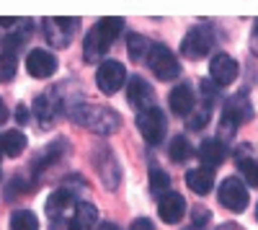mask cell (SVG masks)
Wrapping results in <instances>:
<instances>
[{
  "instance_id": "1",
  "label": "cell",
  "mask_w": 258,
  "mask_h": 230,
  "mask_svg": "<svg viewBox=\"0 0 258 230\" xmlns=\"http://www.w3.org/2000/svg\"><path fill=\"white\" fill-rule=\"evenodd\" d=\"M124 29V21L116 16H106L101 18L98 24L88 31L83 41V57L85 62H98V57H103L109 52V47L114 44V39L119 36V31Z\"/></svg>"
},
{
  "instance_id": "2",
  "label": "cell",
  "mask_w": 258,
  "mask_h": 230,
  "mask_svg": "<svg viewBox=\"0 0 258 230\" xmlns=\"http://www.w3.org/2000/svg\"><path fill=\"white\" fill-rule=\"evenodd\" d=\"M73 122L80 124V127H88L98 135H111L121 127V117L114 109L106 106H93V103H80V106L73 109Z\"/></svg>"
},
{
  "instance_id": "3",
  "label": "cell",
  "mask_w": 258,
  "mask_h": 230,
  "mask_svg": "<svg viewBox=\"0 0 258 230\" xmlns=\"http://www.w3.org/2000/svg\"><path fill=\"white\" fill-rule=\"evenodd\" d=\"M253 119V106H250V101L248 96L238 93V96H232L227 98L225 103V109H222V119H220V137L217 140H230L235 135V130L240 127V124L250 122Z\"/></svg>"
},
{
  "instance_id": "4",
  "label": "cell",
  "mask_w": 258,
  "mask_h": 230,
  "mask_svg": "<svg viewBox=\"0 0 258 230\" xmlns=\"http://www.w3.org/2000/svg\"><path fill=\"white\" fill-rule=\"evenodd\" d=\"M137 130H140V135L145 137V142L160 145L163 137H165V130H168L165 114H163L158 106H150V109L140 111V114H137Z\"/></svg>"
},
{
  "instance_id": "5",
  "label": "cell",
  "mask_w": 258,
  "mask_h": 230,
  "mask_svg": "<svg viewBox=\"0 0 258 230\" xmlns=\"http://www.w3.org/2000/svg\"><path fill=\"white\" fill-rule=\"evenodd\" d=\"M147 65L160 80H173L181 73V65H178L176 54L165 44H153V49H150V54H147Z\"/></svg>"
},
{
  "instance_id": "6",
  "label": "cell",
  "mask_w": 258,
  "mask_h": 230,
  "mask_svg": "<svg viewBox=\"0 0 258 230\" xmlns=\"http://www.w3.org/2000/svg\"><path fill=\"white\" fill-rule=\"evenodd\" d=\"M78 24H80L78 18H44V21H41L47 41L52 47H57V49L68 47L73 41V34H75Z\"/></svg>"
},
{
  "instance_id": "7",
  "label": "cell",
  "mask_w": 258,
  "mask_h": 230,
  "mask_svg": "<svg viewBox=\"0 0 258 230\" xmlns=\"http://www.w3.org/2000/svg\"><path fill=\"white\" fill-rule=\"evenodd\" d=\"M217 199H220L222 207H227V210H232V212H243L245 207H248V202H250L248 189L243 186V181L235 179V176H230V179L222 181L220 192H217Z\"/></svg>"
},
{
  "instance_id": "8",
  "label": "cell",
  "mask_w": 258,
  "mask_h": 230,
  "mask_svg": "<svg viewBox=\"0 0 258 230\" xmlns=\"http://www.w3.org/2000/svg\"><path fill=\"white\" fill-rule=\"evenodd\" d=\"M126 80V70L119 60H106L98 65L96 70V83H98V88L106 93V96H111L121 88V83Z\"/></svg>"
},
{
  "instance_id": "9",
  "label": "cell",
  "mask_w": 258,
  "mask_h": 230,
  "mask_svg": "<svg viewBox=\"0 0 258 230\" xmlns=\"http://www.w3.org/2000/svg\"><path fill=\"white\" fill-rule=\"evenodd\" d=\"M212 47H214V36L209 29H191L181 41V54L188 60H202L212 52Z\"/></svg>"
},
{
  "instance_id": "10",
  "label": "cell",
  "mask_w": 258,
  "mask_h": 230,
  "mask_svg": "<svg viewBox=\"0 0 258 230\" xmlns=\"http://www.w3.org/2000/svg\"><path fill=\"white\" fill-rule=\"evenodd\" d=\"M209 75H212V83L214 86H230V83L238 78V62H235L230 54L220 52V54H214L212 62H209Z\"/></svg>"
},
{
  "instance_id": "11",
  "label": "cell",
  "mask_w": 258,
  "mask_h": 230,
  "mask_svg": "<svg viewBox=\"0 0 258 230\" xmlns=\"http://www.w3.org/2000/svg\"><path fill=\"white\" fill-rule=\"evenodd\" d=\"M126 98H129V103H132L135 109L145 111V109H150V106H153L155 91H153V86H150V83H147L145 78L135 75L132 80H129V88H126Z\"/></svg>"
},
{
  "instance_id": "12",
  "label": "cell",
  "mask_w": 258,
  "mask_h": 230,
  "mask_svg": "<svg viewBox=\"0 0 258 230\" xmlns=\"http://www.w3.org/2000/svg\"><path fill=\"white\" fill-rule=\"evenodd\" d=\"M26 70L34 78H49L57 70V57L47 49H31L26 57Z\"/></svg>"
},
{
  "instance_id": "13",
  "label": "cell",
  "mask_w": 258,
  "mask_h": 230,
  "mask_svg": "<svg viewBox=\"0 0 258 230\" xmlns=\"http://www.w3.org/2000/svg\"><path fill=\"white\" fill-rule=\"evenodd\" d=\"M34 111H36V119L41 122V127H49V124L57 119V111H59L57 88H49V91L41 93V96L34 101Z\"/></svg>"
},
{
  "instance_id": "14",
  "label": "cell",
  "mask_w": 258,
  "mask_h": 230,
  "mask_svg": "<svg viewBox=\"0 0 258 230\" xmlns=\"http://www.w3.org/2000/svg\"><path fill=\"white\" fill-rule=\"evenodd\" d=\"M158 212H160V220L163 222L176 225V222H181V217L186 212V199L181 194H176V192H168L165 197H160Z\"/></svg>"
},
{
  "instance_id": "15",
  "label": "cell",
  "mask_w": 258,
  "mask_h": 230,
  "mask_svg": "<svg viewBox=\"0 0 258 230\" xmlns=\"http://www.w3.org/2000/svg\"><path fill=\"white\" fill-rule=\"evenodd\" d=\"M96 165H98V174H101L103 184L109 186V189H114L121 179V171H119V163H116L114 153L109 148H101L98 155H96Z\"/></svg>"
},
{
  "instance_id": "16",
  "label": "cell",
  "mask_w": 258,
  "mask_h": 230,
  "mask_svg": "<svg viewBox=\"0 0 258 230\" xmlns=\"http://www.w3.org/2000/svg\"><path fill=\"white\" fill-rule=\"evenodd\" d=\"M98 222V210L91 204V202H78L73 207V215H70V222L68 227L70 230H93Z\"/></svg>"
},
{
  "instance_id": "17",
  "label": "cell",
  "mask_w": 258,
  "mask_h": 230,
  "mask_svg": "<svg viewBox=\"0 0 258 230\" xmlns=\"http://www.w3.org/2000/svg\"><path fill=\"white\" fill-rule=\"evenodd\" d=\"M168 103H170V111H176L178 117H191L197 98H194V91H191L188 83H181V86H176L173 91H170Z\"/></svg>"
},
{
  "instance_id": "18",
  "label": "cell",
  "mask_w": 258,
  "mask_h": 230,
  "mask_svg": "<svg viewBox=\"0 0 258 230\" xmlns=\"http://www.w3.org/2000/svg\"><path fill=\"white\" fill-rule=\"evenodd\" d=\"M197 155L202 158V163L207 165V168H214V165L225 163L227 148H225L222 140H204V142L199 145V153H197Z\"/></svg>"
},
{
  "instance_id": "19",
  "label": "cell",
  "mask_w": 258,
  "mask_h": 230,
  "mask_svg": "<svg viewBox=\"0 0 258 230\" xmlns=\"http://www.w3.org/2000/svg\"><path fill=\"white\" fill-rule=\"evenodd\" d=\"M186 184H188L191 192L207 194L212 186H214V174H212V168H207V165H202V168H191L186 174Z\"/></svg>"
},
{
  "instance_id": "20",
  "label": "cell",
  "mask_w": 258,
  "mask_h": 230,
  "mask_svg": "<svg viewBox=\"0 0 258 230\" xmlns=\"http://www.w3.org/2000/svg\"><path fill=\"white\" fill-rule=\"evenodd\" d=\"M26 150V135L24 132H3L0 135V153L8 155V158H16Z\"/></svg>"
},
{
  "instance_id": "21",
  "label": "cell",
  "mask_w": 258,
  "mask_h": 230,
  "mask_svg": "<svg viewBox=\"0 0 258 230\" xmlns=\"http://www.w3.org/2000/svg\"><path fill=\"white\" fill-rule=\"evenodd\" d=\"M68 207H75V197H73V192H68V189H57L49 199H47V212H49V217H59Z\"/></svg>"
},
{
  "instance_id": "22",
  "label": "cell",
  "mask_w": 258,
  "mask_h": 230,
  "mask_svg": "<svg viewBox=\"0 0 258 230\" xmlns=\"http://www.w3.org/2000/svg\"><path fill=\"white\" fill-rule=\"evenodd\" d=\"M126 47H129V57H132L135 62L147 60L150 49H153V44H150V41H147L142 34H129V39H126Z\"/></svg>"
},
{
  "instance_id": "23",
  "label": "cell",
  "mask_w": 258,
  "mask_h": 230,
  "mask_svg": "<svg viewBox=\"0 0 258 230\" xmlns=\"http://www.w3.org/2000/svg\"><path fill=\"white\" fill-rule=\"evenodd\" d=\"M11 230H39V220L31 210H16L11 215Z\"/></svg>"
},
{
  "instance_id": "24",
  "label": "cell",
  "mask_w": 258,
  "mask_h": 230,
  "mask_svg": "<svg viewBox=\"0 0 258 230\" xmlns=\"http://www.w3.org/2000/svg\"><path fill=\"white\" fill-rule=\"evenodd\" d=\"M168 186H170L168 174L163 168H158V165H153V168H150V192H153L155 197H165Z\"/></svg>"
},
{
  "instance_id": "25",
  "label": "cell",
  "mask_w": 258,
  "mask_h": 230,
  "mask_svg": "<svg viewBox=\"0 0 258 230\" xmlns=\"http://www.w3.org/2000/svg\"><path fill=\"white\" fill-rule=\"evenodd\" d=\"M31 26V24H29ZM18 29V31H13V34H8L6 39H3V49H6V54H18V49L26 44V39H29V34H31V29Z\"/></svg>"
},
{
  "instance_id": "26",
  "label": "cell",
  "mask_w": 258,
  "mask_h": 230,
  "mask_svg": "<svg viewBox=\"0 0 258 230\" xmlns=\"http://www.w3.org/2000/svg\"><path fill=\"white\" fill-rule=\"evenodd\" d=\"M170 160L173 163H186L188 158H191V142L186 140V137H173V142H170Z\"/></svg>"
},
{
  "instance_id": "27",
  "label": "cell",
  "mask_w": 258,
  "mask_h": 230,
  "mask_svg": "<svg viewBox=\"0 0 258 230\" xmlns=\"http://www.w3.org/2000/svg\"><path fill=\"white\" fill-rule=\"evenodd\" d=\"M238 168H240L243 179H245L250 186H255V189H258V160H253V158H240V160H238Z\"/></svg>"
},
{
  "instance_id": "28",
  "label": "cell",
  "mask_w": 258,
  "mask_h": 230,
  "mask_svg": "<svg viewBox=\"0 0 258 230\" xmlns=\"http://www.w3.org/2000/svg\"><path fill=\"white\" fill-rule=\"evenodd\" d=\"M57 158H59V145L54 142V145H49V148H47L44 153H41V155L34 160V174H36V171H44L47 165H49V163H54Z\"/></svg>"
},
{
  "instance_id": "29",
  "label": "cell",
  "mask_w": 258,
  "mask_h": 230,
  "mask_svg": "<svg viewBox=\"0 0 258 230\" xmlns=\"http://www.w3.org/2000/svg\"><path fill=\"white\" fill-rule=\"evenodd\" d=\"M16 68H18V57H13V54H0V80H11L13 75H16Z\"/></svg>"
},
{
  "instance_id": "30",
  "label": "cell",
  "mask_w": 258,
  "mask_h": 230,
  "mask_svg": "<svg viewBox=\"0 0 258 230\" xmlns=\"http://www.w3.org/2000/svg\"><path fill=\"white\" fill-rule=\"evenodd\" d=\"M207 122H209V106H202L199 111H194V114L188 117L186 127L197 132V130H204V127H207Z\"/></svg>"
},
{
  "instance_id": "31",
  "label": "cell",
  "mask_w": 258,
  "mask_h": 230,
  "mask_svg": "<svg viewBox=\"0 0 258 230\" xmlns=\"http://www.w3.org/2000/svg\"><path fill=\"white\" fill-rule=\"evenodd\" d=\"M207 222H209V210L202 207V204H197L194 207V225H207Z\"/></svg>"
},
{
  "instance_id": "32",
  "label": "cell",
  "mask_w": 258,
  "mask_h": 230,
  "mask_svg": "<svg viewBox=\"0 0 258 230\" xmlns=\"http://www.w3.org/2000/svg\"><path fill=\"white\" fill-rule=\"evenodd\" d=\"M129 230H155V227H153V222H150L147 217H137L132 225H129Z\"/></svg>"
},
{
  "instance_id": "33",
  "label": "cell",
  "mask_w": 258,
  "mask_h": 230,
  "mask_svg": "<svg viewBox=\"0 0 258 230\" xmlns=\"http://www.w3.org/2000/svg\"><path fill=\"white\" fill-rule=\"evenodd\" d=\"M16 119H18V124H26L29 122V109L24 106V103H18V106H16Z\"/></svg>"
},
{
  "instance_id": "34",
  "label": "cell",
  "mask_w": 258,
  "mask_h": 230,
  "mask_svg": "<svg viewBox=\"0 0 258 230\" xmlns=\"http://www.w3.org/2000/svg\"><path fill=\"white\" fill-rule=\"evenodd\" d=\"M250 49L258 54V29H255V31H253V36H250Z\"/></svg>"
},
{
  "instance_id": "35",
  "label": "cell",
  "mask_w": 258,
  "mask_h": 230,
  "mask_svg": "<svg viewBox=\"0 0 258 230\" xmlns=\"http://www.w3.org/2000/svg\"><path fill=\"white\" fill-rule=\"evenodd\" d=\"M6 119H8V109H6V103L0 101V124H3Z\"/></svg>"
},
{
  "instance_id": "36",
  "label": "cell",
  "mask_w": 258,
  "mask_h": 230,
  "mask_svg": "<svg viewBox=\"0 0 258 230\" xmlns=\"http://www.w3.org/2000/svg\"><path fill=\"white\" fill-rule=\"evenodd\" d=\"M98 230H119V227H116V225H114V222H103V225H101V227H98Z\"/></svg>"
},
{
  "instance_id": "37",
  "label": "cell",
  "mask_w": 258,
  "mask_h": 230,
  "mask_svg": "<svg viewBox=\"0 0 258 230\" xmlns=\"http://www.w3.org/2000/svg\"><path fill=\"white\" fill-rule=\"evenodd\" d=\"M217 230H238V225H230V222H227V225H222V227H217Z\"/></svg>"
},
{
  "instance_id": "38",
  "label": "cell",
  "mask_w": 258,
  "mask_h": 230,
  "mask_svg": "<svg viewBox=\"0 0 258 230\" xmlns=\"http://www.w3.org/2000/svg\"><path fill=\"white\" fill-rule=\"evenodd\" d=\"M255 29H258V21H255Z\"/></svg>"
},
{
  "instance_id": "39",
  "label": "cell",
  "mask_w": 258,
  "mask_h": 230,
  "mask_svg": "<svg viewBox=\"0 0 258 230\" xmlns=\"http://www.w3.org/2000/svg\"><path fill=\"white\" fill-rule=\"evenodd\" d=\"M255 217H258V210H255Z\"/></svg>"
},
{
  "instance_id": "40",
  "label": "cell",
  "mask_w": 258,
  "mask_h": 230,
  "mask_svg": "<svg viewBox=\"0 0 258 230\" xmlns=\"http://www.w3.org/2000/svg\"><path fill=\"white\" fill-rule=\"evenodd\" d=\"M0 155H3V153H0Z\"/></svg>"
}]
</instances>
